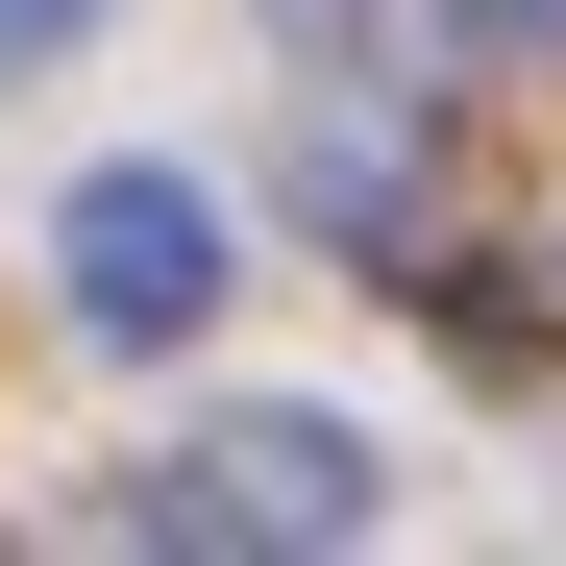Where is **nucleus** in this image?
Segmentation results:
<instances>
[{
	"label": "nucleus",
	"instance_id": "obj_1",
	"mask_svg": "<svg viewBox=\"0 0 566 566\" xmlns=\"http://www.w3.org/2000/svg\"><path fill=\"white\" fill-rule=\"evenodd\" d=\"M395 517V468H369V419H321V395H247V419H198V443H148L124 493H99V542H247V566H321V542H369Z\"/></svg>",
	"mask_w": 566,
	"mask_h": 566
},
{
	"label": "nucleus",
	"instance_id": "obj_2",
	"mask_svg": "<svg viewBox=\"0 0 566 566\" xmlns=\"http://www.w3.org/2000/svg\"><path fill=\"white\" fill-rule=\"evenodd\" d=\"M50 296H74V345H198V321L247 296V198H222L198 148L74 172V198H50Z\"/></svg>",
	"mask_w": 566,
	"mask_h": 566
},
{
	"label": "nucleus",
	"instance_id": "obj_3",
	"mask_svg": "<svg viewBox=\"0 0 566 566\" xmlns=\"http://www.w3.org/2000/svg\"><path fill=\"white\" fill-rule=\"evenodd\" d=\"M419 198H443V172H419V124H369V99H321V124H296V222H321V247H369V271H395V247H419Z\"/></svg>",
	"mask_w": 566,
	"mask_h": 566
},
{
	"label": "nucleus",
	"instance_id": "obj_4",
	"mask_svg": "<svg viewBox=\"0 0 566 566\" xmlns=\"http://www.w3.org/2000/svg\"><path fill=\"white\" fill-rule=\"evenodd\" d=\"M74 25H99V0H0V74H50V50H74Z\"/></svg>",
	"mask_w": 566,
	"mask_h": 566
},
{
	"label": "nucleus",
	"instance_id": "obj_5",
	"mask_svg": "<svg viewBox=\"0 0 566 566\" xmlns=\"http://www.w3.org/2000/svg\"><path fill=\"white\" fill-rule=\"evenodd\" d=\"M468 50H566V0H468Z\"/></svg>",
	"mask_w": 566,
	"mask_h": 566
}]
</instances>
